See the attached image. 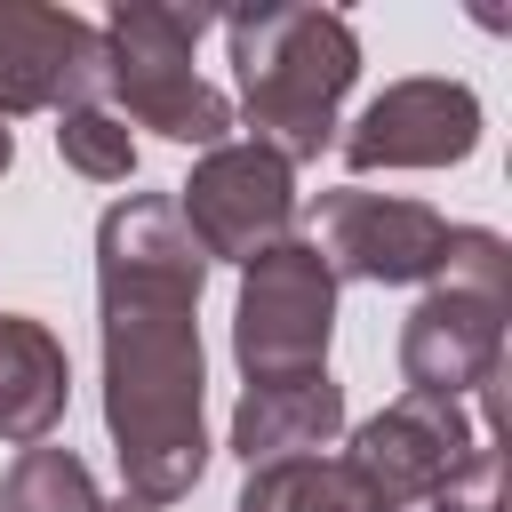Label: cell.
<instances>
[{
	"mask_svg": "<svg viewBox=\"0 0 512 512\" xmlns=\"http://www.w3.org/2000/svg\"><path fill=\"white\" fill-rule=\"evenodd\" d=\"M0 512H104V496H96V472H88L72 448L40 440V448H24V456L8 464Z\"/></svg>",
	"mask_w": 512,
	"mask_h": 512,
	"instance_id": "cell-14",
	"label": "cell"
},
{
	"mask_svg": "<svg viewBox=\"0 0 512 512\" xmlns=\"http://www.w3.org/2000/svg\"><path fill=\"white\" fill-rule=\"evenodd\" d=\"M168 200H176V216H184V232H192V248L208 264H256L296 224V176L264 144H216V152H200V168Z\"/></svg>",
	"mask_w": 512,
	"mask_h": 512,
	"instance_id": "cell-7",
	"label": "cell"
},
{
	"mask_svg": "<svg viewBox=\"0 0 512 512\" xmlns=\"http://www.w3.org/2000/svg\"><path fill=\"white\" fill-rule=\"evenodd\" d=\"M56 152H64V168L88 176V184H128V176H136V136H128V120L104 112V104L56 112Z\"/></svg>",
	"mask_w": 512,
	"mask_h": 512,
	"instance_id": "cell-15",
	"label": "cell"
},
{
	"mask_svg": "<svg viewBox=\"0 0 512 512\" xmlns=\"http://www.w3.org/2000/svg\"><path fill=\"white\" fill-rule=\"evenodd\" d=\"M208 256L192 248L168 192H128L96 224L104 304V424L120 480L144 504H176L208 472V360H200Z\"/></svg>",
	"mask_w": 512,
	"mask_h": 512,
	"instance_id": "cell-1",
	"label": "cell"
},
{
	"mask_svg": "<svg viewBox=\"0 0 512 512\" xmlns=\"http://www.w3.org/2000/svg\"><path fill=\"white\" fill-rule=\"evenodd\" d=\"M208 16L200 8H160V0H120L104 24V88L120 96V120L160 128L168 144H232V104L224 88L200 80L192 48H200Z\"/></svg>",
	"mask_w": 512,
	"mask_h": 512,
	"instance_id": "cell-4",
	"label": "cell"
},
{
	"mask_svg": "<svg viewBox=\"0 0 512 512\" xmlns=\"http://www.w3.org/2000/svg\"><path fill=\"white\" fill-rule=\"evenodd\" d=\"M240 512H392L344 456H280V464H248Z\"/></svg>",
	"mask_w": 512,
	"mask_h": 512,
	"instance_id": "cell-13",
	"label": "cell"
},
{
	"mask_svg": "<svg viewBox=\"0 0 512 512\" xmlns=\"http://www.w3.org/2000/svg\"><path fill=\"white\" fill-rule=\"evenodd\" d=\"M312 256L328 264V280H368V288H408L432 280L448 256V216L400 192H320L312 208Z\"/></svg>",
	"mask_w": 512,
	"mask_h": 512,
	"instance_id": "cell-8",
	"label": "cell"
},
{
	"mask_svg": "<svg viewBox=\"0 0 512 512\" xmlns=\"http://www.w3.org/2000/svg\"><path fill=\"white\" fill-rule=\"evenodd\" d=\"M64 400H72V360L48 336V320L0 312V440L40 448L64 424Z\"/></svg>",
	"mask_w": 512,
	"mask_h": 512,
	"instance_id": "cell-12",
	"label": "cell"
},
{
	"mask_svg": "<svg viewBox=\"0 0 512 512\" xmlns=\"http://www.w3.org/2000/svg\"><path fill=\"white\" fill-rule=\"evenodd\" d=\"M344 432V384L336 376H288V384H248L232 408V448L240 464H280V456H328Z\"/></svg>",
	"mask_w": 512,
	"mask_h": 512,
	"instance_id": "cell-11",
	"label": "cell"
},
{
	"mask_svg": "<svg viewBox=\"0 0 512 512\" xmlns=\"http://www.w3.org/2000/svg\"><path fill=\"white\" fill-rule=\"evenodd\" d=\"M104 96V32L72 8L0 0V120L8 112H72Z\"/></svg>",
	"mask_w": 512,
	"mask_h": 512,
	"instance_id": "cell-10",
	"label": "cell"
},
{
	"mask_svg": "<svg viewBox=\"0 0 512 512\" xmlns=\"http://www.w3.org/2000/svg\"><path fill=\"white\" fill-rule=\"evenodd\" d=\"M504 304H512V248L488 224H448V256L424 304L400 328V376L424 400H472L504 384Z\"/></svg>",
	"mask_w": 512,
	"mask_h": 512,
	"instance_id": "cell-3",
	"label": "cell"
},
{
	"mask_svg": "<svg viewBox=\"0 0 512 512\" xmlns=\"http://www.w3.org/2000/svg\"><path fill=\"white\" fill-rule=\"evenodd\" d=\"M328 336H336V280L312 256V240H280L256 264H240V304H232V360L248 384H288V376H328Z\"/></svg>",
	"mask_w": 512,
	"mask_h": 512,
	"instance_id": "cell-5",
	"label": "cell"
},
{
	"mask_svg": "<svg viewBox=\"0 0 512 512\" xmlns=\"http://www.w3.org/2000/svg\"><path fill=\"white\" fill-rule=\"evenodd\" d=\"M480 456H496V384L472 392V416H464L456 400L408 392V400H392L384 416H368V424L352 432V448H344V464H352L392 512L440 504Z\"/></svg>",
	"mask_w": 512,
	"mask_h": 512,
	"instance_id": "cell-6",
	"label": "cell"
},
{
	"mask_svg": "<svg viewBox=\"0 0 512 512\" xmlns=\"http://www.w3.org/2000/svg\"><path fill=\"white\" fill-rule=\"evenodd\" d=\"M480 144V96L464 80H392L376 104H360L352 128H336V152L352 176L376 168H456Z\"/></svg>",
	"mask_w": 512,
	"mask_h": 512,
	"instance_id": "cell-9",
	"label": "cell"
},
{
	"mask_svg": "<svg viewBox=\"0 0 512 512\" xmlns=\"http://www.w3.org/2000/svg\"><path fill=\"white\" fill-rule=\"evenodd\" d=\"M232 72H240V112L256 144L296 168L336 144V104L360 80V40L336 8H240L224 16Z\"/></svg>",
	"mask_w": 512,
	"mask_h": 512,
	"instance_id": "cell-2",
	"label": "cell"
},
{
	"mask_svg": "<svg viewBox=\"0 0 512 512\" xmlns=\"http://www.w3.org/2000/svg\"><path fill=\"white\" fill-rule=\"evenodd\" d=\"M8 160H16V136H8V120H0V176H8Z\"/></svg>",
	"mask_w": 512,
	"mask_h": 512,
	"instance_id": "cell-16",
	"label": "cell"
}]
</instances>
